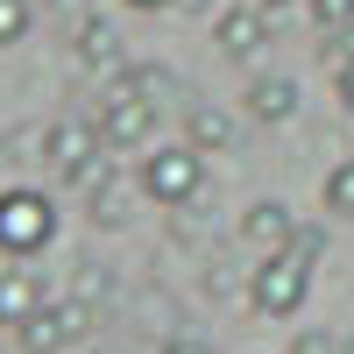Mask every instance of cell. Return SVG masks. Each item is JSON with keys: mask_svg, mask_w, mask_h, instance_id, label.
<instances>
[{"mask_svg": "<svg viewBox=\"0 0 354 354\" xmlns=\"http://www.w3.org/2000/svg\"><path fill=\"white\" fill-rule=\"evenodd\" d=\"M305 298H312V255L305 248H270L248 270V305L262 319H298Z\"/></svg>", "mask_w": 354, "mask_h": 354, "instance_id": "cell-1", "label": "cell"}, {"mask_svg": "<svg viewBox=\"0 0 354 354\" xmlns=\"http://www.w3.org/2000/svg\"><path fill=\"white\" fill-rule=\"evenodd\" d=\"M57 241V198H43L36 185H15L0 192V255L15 262H36Z\"/></svg>", "mask_w": 354, "mask_h": 354, "instance_id": "cell-2", "label": "cell"}, {"mask_svg": "<svg viewBox=\"0 0 354 354\" xmlns=\"http://www.w3.org/2000/svg\"><path fill=\"white\" fill-rule=\"evenodd\" d=\"M135 185H142V198H156V205H192L198 192H205V149H192V142H170V149H156V156H142V170H135Z\"/></svg>", "mask_w": 354, "mask_h": 354, "instance_id": "cell-3", "label": "cell"}, {"mask_svg": "<svg viewBox=\"0 0 354 354\" xmlns=\"http://www.w3.org/2000/svg\"><path fill=\"white\" fill-rule=\"evenodd\" d=\"M85 333H93V305L85 298H50L36 319L15 326V347L21 354H57V347H78Z\"/></svg>", "mask_w": 354, "mask_h": 354, "instance_id": "cell-4", "label": "cell"}, {"mask_svg": "<svg viewBox=\"0 0 354 354\" xmlns=\"http://www.w3.org/2000/svg\"><path fill=\"white\" fill-rule=\"evenodd\" d=\"M93 128H100V142H106L113 156H121V149H142V142L156 135V106L135 100L128 85H106V100L93 106Z\"/></svg>", "mask_w": 354, "mask_h": 354, "instance_id": "cell-5", "label": "cell"}, {"mask_svg": "<svg viewBox=\"0 0 354 354\" xmlns=\"http://www.w3.org/2000/svg\"><path fill=\"white\" fill-rule=\"evenodd\" d=\"M213 43H220V57H234V64L262 57V43H270V8H262V0H234V8H220L213 15Z\"/></svg>", "mask_w": 354, "mask_h": 354, "instance_id": "cell-6", "label": "cell"}, {"mask_svg": "<svg viewBox=\"0 0 354 354\" xmlns=\"http://www.w3.org/2000/svg\"><path fill=\"white\" fill-rule=\"evenodd\" d=\"M100 149H106V142H100V128H93V121H50V128H43V163L64 177V185H71V177L93 163Z\"/></svg>", "mask_w": 354, "mask_h": 354, "instance_id": "cell-7", "label": "cell"}, {"mask_svg": "<svg viewBox=\"0 0 354 354\" xmlns=\"http://www.w3.org/2000/svg\"><path fill=\"white\" fill-rule=\"evenodd\" d=\"M71 57H78V71H93V78H121L128 71V50H121V36H113V21H100V15L78 21Z\"/></svg>", "mask_w": 354, "mask_h": 354, "instance_id": "cell-8", "label": "cell"}, {"mask_svg": "<svg viewBox=\"0 0 354 354\" xmlns=\"http://www.w3.org/2000/svg\"><path fill=\"white\" fill-rule=\"evenodd\" d=\"M298 213H290V205L283 198H255L248 205V213H241V241H255L262 255H270V248H298Z\"/></svg>", "mask_w": 354, "mask_h": 354, "instance_id": "cell-9", "label": "cell"}, {"mask_svg": "<svg viewBox=\"0 0 354 354\" xmlns=\"http://www.w3.org/2000/svg\"><path fill=\"white\" fill-rule=\"evenodd\" d=\"M241 106H248V121H262V128H283L290 113H298V78H283V71H262L248 93H241Z\"/></svg>", "mask_w": 354, "mask_h": 354, "instance_id": "cell-10", "label": "cell"}, {"mask_svg": "<svg viewBox=\"0 0 354 354\" xmlns=\"http://www.w3.org/2000/svg\"><path fill=\"white\" fill-rule=\"evenodd\" d=\"M234 135H241V121H234L227 106H213V100H192L185 106V142H192V149H205V156L234 149Z\"/></svg>", "mask_w": 354, "mask_h": 354, "instance_id": "cell-11", "label": "cell"}, {"mask_svg": "<svg viewBox=\"0 0 354 354\" xmlns=\"http://www.w3.org/2000/svg\"><path fill=\"white\" fill-rule=\"evenodd\" d=\"M50 298H43V277L36 270H0V326H21L36 319Z\"/></svg>", "mask_w": 354, "mask_h": 354, "instance_id": "cell-12", "label": "cell"}, {"mask_svg": "<svg viewBox=\"0 0 354 354\" xmlns=\"http://www.w3.org/2000/svg\"><path fill=\"white\" fill-rule=\"evenodd\" d=\"M113 85H128V93H135V100H149V106L177 100V71H170V64H128Z\"/></svg>", "mask_w": 354, "mask_h": 354, "instance_id": "cell-13", "label": "cell"}, {"mask_svg": "<svg viewBox=\"0 0 354 354\" xmlns=\"http://www.w3.org/2000/svg\"><path fill=\"white\" fill-rule=\"evenodd\" d=\"M319 205H326L333 220H354V156H340L326 170V185H319Z\"/></svg>", "mask_w": 354, "mask_h": 354, "instance_id": "cell-14", "label": "cell"}, {"mask_svg": "<svg viewBox=\"0 0 354 354\" xmlns=\"http://www.w3.org/2000/svg\"><path fill=\"white\" fill-rule=\"evenodd\" d=\"M28 21H36L28 0H0V50H15V43L28 36Z\"/></svg>", "mask_w": 354, "mask_h": 354, "instance_id": "cell-15", "label": "cell"}, {"mask_svg": "<svg viewBox=\"0 0 354 354\" xmlns=\"http://www.w3.org/2000/svg\"><path fill=\"white\" fill-rule=\"evenodd\" d=\"M305 8H312V21L326 28V36H340V28L354 21V0H305Z\"/></svg>", "mask_w": 354, "mask_h": 354, "instance_id": "cell-16", "label": "cell"}, {"mask_svg": "<svg viewBox=\"0 0 354 354\" xmlns=\"http://www.w3.org/2000/svg\"><path fill=\"white\" fill-rule=\"evenodd\" d=\"M333 93H340V106H354V57L333 64Z\"/></svg>", "mask_w": 354, "mask_h": 354, "instance_id": "cell-17", "label": "cell"}, {"mask_svg": "<svg viewBox=\"0 0 354 354\" xmlns=\"http://www.w3.org/2000/svg\"><path fill=\"white\" fill-rule=\"evenodd\" d=\"M163 354H213L205 340H192V333H177V340H163Z\"/></svg>", "mask_w": 354, "mask_h": 354, "instance_id": "cell-18", "label": "cell"}, {"mask_svg": "<svg viewBox=\"0 0 354 354\" xmlns=\"http://www.w3.org/2000/svg\"><path fill=\"white\" fill-rule=\"evenodd\" d=\"M326 57H333V64H340V57H354V21H347V28H340V36L326 43Z\"/></svg>", "mask_w": 354, "mask_h": 354, "instance_id": "cell-19", "label": "cell"}, {"mask_svg": "<svg viewBox=\"0 0 354 354\" xmlns=\"http://www.w3.org/2000/svg\"><path fill=\"white\" fill-rule=\"evenodd\" d=\"M128 8H135V15H163L170 0H128Z\"/></svg>", "mask_w": 354, "mask_h": 354, "instance_id": "cell-20", "label": "cell"}, {"mask_svg": "<svg viewBox=\"0 0 354 354\" xmlns=\"http://www.w3.org/2000/svg\"><path fill=\"white\" fill-rule=\"evenodd\" d=\"M262 8H270V15H290V8H305V0H262Z\"/></svg>", "mask_w": 354, "mask_h": 354, "instance_id": "cell-21", "label": "cell"}]
</instances>
